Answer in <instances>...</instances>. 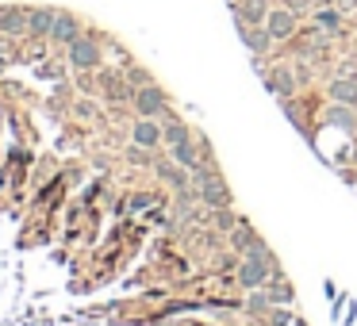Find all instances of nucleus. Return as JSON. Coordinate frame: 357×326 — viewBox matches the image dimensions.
Wrapping results in <instances>:
<instances>
[{
  "instance_id": "12",
  "label": "nucleus",
  "mask_w": 357,
  "mask_h": 326,
  "mask_svg": "<svg viewBox=\"0 0 357 326\" xmlns=\"http://www.w3.org/2000/svg\"><path fill=\"white\" fill-rule=\"evenodd\" d=\"M334 96H342V100H357V88L346 85V81H338V85H334Z\"/></svg>"
},
{
  "instance_id": "3",
  "label": "nucleus",
  "mask_w": 357,
  "mask_h": 326,
  "mask_svg": "<svg viewBox=\"0 0 357 326\" xmlns=\"http://www.w3.org/2000/svg\"><path fill=\"white\" fill-rule=\"evenodd\" d=\"M135 108H139L146 119H150V116H162V111H165V96L158 93L154 85H142L139 93H135Z\"/></svg>"
},
{
  "instance_id": "5",
  "label": "nucleus",
  "mask_w": 357,
  "mask_h": 326,
  "mask_svg": "<svg viewBox=\"0 0 357 326\" xmlns=\"http://www.w3.org/2000/svg\"><path fill=\"white\" fill-rule=\"evenodd\" d=\"M265 272H269L265 257H246V265L238 269V277H242V284H265Z\"/></svg>"
},
{
  "instance_id": "6",
  "label": "nucleus",
  "mask_w": 357,
  "mask_h": 326,
  "mask_svg": "<svg viewBox=\"0 0 357 326\" xmlns=\"http://www.w3.org/2000/svg\"><path fill=\"white\" fill-rule=\"evenodd\" d=\"M292 27H296L292 12H273V16H269V35H273V39H288Z\"/></svg>"
},
{
  "instance_id": "2",
  "label": "nucleus",
  "mask_w": 357,
  "mask_h": 326,
  "mask_svg": "<svg viewBox=\"0 0 357 326\" xmlns=\"http://www.w3.org/2000/svg\"><path fill=\"white\" fill-rule=\"evenodd\" d=\"M50 39H54V42H62V47H70L73 39H81V20H77V16H70V12H58Z\"/></svg>"
},
{
  "instance_id": "7",
  "label": "nucleus",
  "mask_w": 357,
  "mask_h": 326,
  "mask_svg": "<svg viewBox=\"0 0 357 326\" xmlns=\"http://www.w3.org/2000/svg\"><path fill=\"white\" fill-rule=\"evenodd\" d=\"M173 157H177L181 165H188V169H196V165H200V146H196L192 139H185V142L173 146Z\"/></svg>"
},
{
  "instance_id": "11",
  "label": "nucleus",
  "mask_w": 357,
  "mask_h": 326,
  "mask_svg": "<svg viewBox=\"0 0 357 326\" xmlns=\"http://www.w3.org/2000/svg\"><path fill=\"white\" fill-rule=\"evenodd\" d=\"M315 24H319V27H326V31H338V12H319Z\"/></svg>"
},
{
  "instance_id": "8",
  "label": "nucleus",
  "mask_w": 357,
  "mask_h": 326,
  "mask_svg": "<svg viewBox=\"0 0 357 326\" xmlns=\"http://www.w3.org/2000/svg\"><path fill=\"white\" fill-rule=\"evenodd\" d=\"M242 24H265V0H246L238 12Z\"/></svg>"
},
{
  "instance_id": "1",
  "label": "nucleus",
  "mask_w": 357,
  "mask_h": 326,
  "mask_svg": "<svg viewBox=\"0 0 357 326\" xmlns=\"http://www.w3.org/2000/svg\"><path fill=\"white\" fill-rule=\"evenodd\" d=\"M70 62L77 65V70H96V65H100V47H96L93 39H73L70 42Z\"/></svg>"
},
{
  "instance_id": "10",
  "label": "nucleus",
  "mask_w": 357,
  "mask_h": 326,
  "mask_svg": "<svg viewBox=\"0 0 357 326\" xmlns=\"http://www.w3.org/2000/svg\"><path fill=\"white\" fill-rule=\"evenodd\" d=\"M162 134H165V139L173 142V146H177V142H185V139H188V131H185V127H181V123H169V127H165Z\"/></svg>"
},
{
  "instance_id": "4",
  "label": "nucleus",
  "mask_w": 357,
  "mask_h": 326,
  "mask_svg": "<svg viewBox=\"0 0 357 326\" xmlns=\"http://www.w3.org/2000/svg\"><path fill=\"white\" fill-rule=\"evenodd\" d=\"M54 20H58L54 8H31V12H27V31H31V35H47V39H50Z\"/></svg>"
},
{
  "instance_id": "9",
  "label": "nucleus",
  "mask_w": 357,
  "mask_h": 326,
  "mask_svg": "<svg viewBox=\"0 0 357 326\" xmlns=\"http://www.w3.org/2000/svg\"><path fill=\"white\" fill-rule=\"evenodd\" d=\"M158 139H162V131H158L154 123H139V127H135V142H139L142 150L158 146Z\"/></svg>"
}]
</instances>
